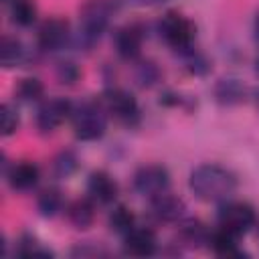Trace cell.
Segmentation results:
<instances>
[{
  "mask_svg": "<svg viewBox=\"0 0 259 259\" xmlns=\"http://www.w3.org/2000/svg\"><path fill=\"white\" fill-rule=\"evenodd\" d=\"M190 188L200 200L225 202L235 194L237 178L231 170L219 164H204L190 174Z\"/></svg>",
  "mask_w": 259,
  "mask_h": 259,
  "instance_id": "6da1fadb",
  "label": "cell"
},
{
  "mask_svg": "<svg viewBox=\"0 0 259 259\" xmlns=\"http://www.w3.org/2000/svg\"><path fill=\"white\" fill-rule=\"evenodd\" d=\"M73 119V130L79 140L91 142L103 136L105 125H107V111L101 103L95 101H85L77 105L71 113Z\"/></svg>",
  "mask_w": 259,
  "mask_h": 259,
  "instance_id": "7a4b0ae2",
  "label": "cell"
},
{
  "mask_svg": "<svg viewBox=\"0 0 259 259\" xmlns=\"http://www.w3.org/2000/svg\"><path fill=\"white\" fill-rule=\"evenodd\" d=\"M257 217L251 204L239 202V200H225L219 208V227L241 237L255 225Z\"/></svg>",
  "mask_w": 259,
  "mask_h": 259,
  "instance_id": "3957f363",
  "label": "cell"
},
{
  "mask_svg": "<svg viewBox=\"0 0 259 259\" xmlns=\"http://www.w3.org/2000/svg\"><path fill=\"white\" fill-rule=\"evenodd\" d=\"M194 24L178 12H168L160 20V34L176 51H188L194 40Z\"/></svg>",
  "mask_w": 259,
  "mask_h": 259,
  "instance_id": "277c9868",
  "label": "cell"
},
{
  "mask_svg": "<svg viewBox=\"0 0 259 259\" xmlns=\"http://www.w3.org/2000/svg\"><path fill=\"white\" fill-rule=\"evenodd\" d=\"M101 105L105 107L107 113H111L115 119H119L121 123H127V125L136 123L140 117V107H138L136 97L123 89L105 91L101 97Z\"/></svg>",
  "mask_w": 259,
  "mask_h": 259,
  "instance_id": "5b68a950",
  "label": "cell"
},
{
  "mask_svg": "<svg viewBox=\"0 0 259 259\" xmlns=\"http://www.w3.org/2000/svg\"><path fill=\"white\" fill-rule=\"evenodd\" d=\"M109 20V4L105 0H89L81 10V36L91 45L105 30Z\"/></svg>",
  "mask_w": 259,
  "mask_h": 259,
  "instance_id": "8992f818",
  "label": "cell"
},
{
  "mask_svg": "<svg viewBox=\"0 0 259 259\" xmlns=\"http://www.w3.org/2000/svg\"><path fill=\"white\" fill-rule=\"evenodd\" d=\"M134 186L140 194L144 196H158L162 192L168 190L170 186V176H168V170L158 166V164H150V166H144L136 172L134 176Z\"/></svg>",
  "mask_w": 259,
  "mask_h": 259,
  "instance_id": "52a82bcc",
  "label": "cell"
},
{
  "mask_svg": "<svg viewBox=\"0 0 259 259\" xmlns=\"http://www.w3.org/2000/svg\"><path fill=\"white\" fill-rule=\"evenodd\" d=\"M73 113V107L67 99L63 97H53L49 101H45L38 111H36V127L42 132V134H49V132H55L69 115Z\"/></svg>",
  "mask_w": 259,
  "mask_h": 259,
  "instance_id": "ba28073f",
  "label": "cell"
},
{
  "mask_svg": "<svg viewBox=\"0 0 259 259\" xmlns=\"http://www.w3.org/2000/svg\"><path fill=\"white\" fill-rule=\"evenodd\" d=\"M69 38V24L63 18L47 20L38 30V45L45 51H59Z\"/></svg>",
  "mask_w": 259,
  "mask_h": 259,
  "instance_id": "9c48e42d",
  "label": "cell"
},
{
  "mask_svg": "<svg viewBox=\"0 0 259 259\" xmlns=\"http://www.w3.org/2000/svg\"><path fill=\"white\" fill-rule=\"evenodd\" d=\"M87 190H89V196L93 200H97L99 204H109L117 196V184H115V180L107 172H103V170L91 172V176L87 180Z\"/></svg>",
  "mask_w": 259,
  "mask_h": 259,
  "instance_id": "30bf717a",
  "label": "cell"
},
{
  "mask_svg": "<svg viewBox=\"0 0 259 259\" xmlns=\"http://www.w3.org/2000/svg\"><path fill=\"white\" fill-rule=\"evenodd\" d=\"M125 237V251L130 255L146 257L156 251V235L146 227H134Z\"/></svg>",
  "mask_w": 259,
  "mask_h": 259,
  "instance_id": "8fae6325",
  "label": "cell"
},
{
  "mask_svg": "<svg viewBox=\"0 0 259 259\" xmlns=\"http://www.w3.org/2000/svg\"><path fill=\"white\" fill-rule=\"evenodd\" d=\"M182 210H184L182 200L172 196L168 190L158 196H152V212L160 221H176V219H180Z\"/></svg>",
  "mask_w": 259,
  "mask_h": 259,
  "instance_id": "7c38bea8",
  "label": "cell"
},
{
  "mask_svg": "<svg viewBox=\"0 0 259 259\" xmlns=\"http://www.w3.org/2000/svg\"><path fill=\"white\" fill-rule=\"evenodd\" d=\"M115 49L123 59H136L142 51V32L136 26L119 28L115 34Z\"/></svg>",
  "mask_w": 259,
  "mask_h": 259,
  "instance_id": "4fadbf2b",
  "label": "cell"
},
{
  "mask_svg": "<svg viewBox=\"0 0 259 259\" xmlns=\"http://www.w3.org/2000/svg\"><path fill=\"white\" fill-rule=\"evenodd\" d=\"M8 182L14 190H30L38 182V168L32 162L14 164L8 172Z\"/></svg>",
  "mask_w": 259,
  "mask_h": 259,
  "instance_id": "5bb4252c",
  "label": "cell"
},
{
  "mask_svg": "<svg viewBox=\"0 0 259 259\" xmlns=\"http://www.w3.org/2000/svg\"><path fill=\"white\" fill-rule=\"evenodd\" d=\"M67 217H69V221L77 229H87L93 223V217H95V210H93L91 200H87V198L73 200L69 204V208H67Z\"/></svg>",
  "mask_w": 259,
  "mask_h": 259,
  "instance_id": "9a60e30c",
  "label": "cell"
},
{
  "mask_svg": "<svg viewBox=\"0 0 259 259\" xmlns=\"http://www.w3.org/2000/svg\"><path fill=\"white\" fill-rule=\"evenodd\" d=\"M208 243L219 255H239L241 253L239 245H237V235H233L221 227H219V231H214L208 237Z\"/></svg>",
  "mask_w": 259,
  "mask_h": 259,
  "instance_id": "2e32d148",
  "label": "cell"
},
{
  "mask_svg": "<svg viewBox=\"0 0 259 259\" xmlns=\"http://www.w3.org/2000/svg\"><path fill=\"white\" fill-rule=\"evenodd\" d=\"M10 16L20 26H30L36 18V6L32 0H10Z\"/></svg>",
  "mask_w": 259,
  "mask_h": 259,
  "instance_id": "e0dca14e",
  "label": "cell"
},
{
  "mask_svg": "<svg viewBox=\"0 0 259 259\" xmlns=\"http://www.w3.org/2000/svg\"><path fill=\"white\" fill-rule=\"evenodd\" d=\"M109 227L119 233V235H127L136 225H134V214L130 208L125 206H115L109 214Z\"/></svg>",
  "mask_w": 259,
  "mask_h": 259,
  "instance_id": "ac0fdd59",
  "label": "cell"
},
{
  "mask_svg": "<svg viewBox=\"0 0 259 259\" xmlns=\"http://www.w3.org/2000/svg\"><path fill=\"white\" fill-rule=\"evenodd\" d=\"M22 59V47L16 38L4 36L2 38V47H0V61L4 67H12Z\"/></svg>",
  "mask_w": 259,
  "mask_h": 259,
  "instance_id": "d6986e66",
  "label": "cell"
},
{
  "mask_svg": "<svg viewBox=\"0 0 259 259\" xmlns=\"http://www.w3.org/2000/svg\"><path fill=\"white\" fill-rule=\"evenodd\" d=\"M63 206V198L59 194V190L55 188H49L45 192H40L38 196V210L45 214V217H55Z\"/></svg>",
  "mask_w": 259,
  "mask_h": 259,
  "instance_id": "ffe728a7",
  "label": "cell"
},
{
  "mask_svg": "<svg viewBox=\"0 0 259 259\" xmlns=\"http://www.w3.org/2000/svg\"><path fill=\"white\" fill-rule=\"evenodd\" d=\"M42 83L34 77H28V79H22L20 85H18V97L24 99V101H36L40 95H42Z\"/></svg>",
  "mask_w": 259,
  "mask_h": 259,
  "instance_id": "44dd1931",
  "label": "cell"
},
{
  "mask_svg": "<svg viewBox=\"0 0 259 259\" xmlns=\"http://www.w3.org/2000/svg\"><path fill=\"white\" fill-rule=\"evenodd\" d=\"M0 123H2V134L4 136H10L14 130H16V125H18V115H16V111L10 107V105H2L0 107Z\"/></svg>",
  "mask_w": 259,
  "mask_h": 259,
  "instance_id": "7402d4cb",
  "label": "cell"
},
{
  "mask_svg": "<svg viewBox=\"0 0 259 259\" xmlns=\"http://www.w3.org/2000/svg\"><path fill=\"white\" fill-rule=\"evenodd\" d=\"M182 235H184L190 243H202V241L206 239V231H204L202 225L196 223V221L184 223V225H182Z\"/></svg>",
  "mask_w": 259,
  "mask_h": 259,
  "instance_id": "603a6c76",
  "label": "cell"
},
{
  "mask_svg": "<svg viewBox=\"0 0 259 259\" xmlns=\"http://www.w3.org/2000/svg\"><path fill=\"white\" fill-rule=\"evenodd\" d=\"M75 170V158L71 154H63L59 160H57V172L61 176H69L71 172Z\"/></svg>",
  "mask_w": 259,
  "mask_h": 259,
  "instance_id": "cb8c5ba5",
  "label": "cell"
},
{
  "mask_svg": "<svg viewBox=\"0 0 259 259\" xmlns=\"http://www.w3.org/2000/svg\"><path fill=\"white\" fill-rule=\"evenodd\" d=\"M77 75H79V73H77V69H75L71 63H67V65L61 67V81H63V83H73V81L77 79Z\"/></svg>",
  "mask_w": 259,
  "mask_h": 259,
  "instance_id": "d4e9b609",
  "label": "cell"
},
{
  "mask_svg": "<svg viewBox=\"0 0 259 259\" xmlns=\"http://www.w3.org/2000/svg\"><path fill=\"white\" fill-rule=\"evenodd\" d=\"M255 36H257V40H259V14H257V18H255Z\"/></svg>",
  "mask_w": 259,
  "mask_h": 259,
  "instance_id": "484cf974",
  "label": "cell"
},
{
  "mask_svg": "<svg viewBox=\"0 0 259 259\" xmlns=\"http://www.w3.org/2000/svg\"><path fill=\"white\" fill-rule=\"evenodd\" d=\"M255 65H257V73H259V59H257V63H255Z\"/></svg>",
  "mask_w": 259,
  "mask_h": 259,
  "instance_id": "4316f807",
  "label": "cell"
},
{
  "mask_svg": "<svg viewBox=\"0 0 259 259\" xmlns=\"http://www.w3.org/2000/svg\"><path fill=\"white\" fill-rule=\"evenodd\" d=\"M257 235H259V229H257Z\"/></svg>",
  "mask_w": 259,
  "mask_h": 259,
  "instance_id": "83f0119b",
  "label": "cell"
}]
</instances>
